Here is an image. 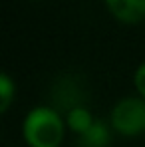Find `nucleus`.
Wrapping results in <instances>:
<instances>
[{
  "label": "nucleus",
  "mask_w": 145,
  "mask_h": 147,
  "mask_svg": "<svg viewBox=\"0 0 145 147\" xmlns=\"http://www.w3.org/2000/svg\"><path fill=\"white\" fill-rule=\"evenodd\" d=\"M24 139L32 147H58L64 139V121L50 107H36L24 119Z\"/></svg>",
  "instance_id": "nucleus-1"
},
{
  "label": "nucleus",
  "mask_w": 145,
  "mask_h": 147,
  "mask_svg": "<svg viewBox=\"0 0 145 147\" xmlns=\"http://www.w3.org/2000/svg\"><path fill=\"white\" fill-rule=\"evenodd\" d=\"M111 125L121 135H139L145 131V101L139 98H125L115 103L111 111Z\"/></svg>",
  "instance_id": "nucleus-2"
},
{
  "label": "nucleus",
  "mask_w": 145,
  "mask_h": 147,
  "mask_svg": "<svg viewBox=\"0 0 145 147\" xmlns=\"http://www.w3.org/2000/svg\"><path fill=\"white\" fill-rule=\"evenodd\" d=\"M109 12L127 24H135L145 18V0H105Z\"/></svg>",
  "instance_id": "nucleus-3"
},
{
  "label": "nucleus",
  "mask_w": 145,
  "mask_h": 147,
  "mask_svg": "<svg viewBox=\"0 0 145 147\" xmlns=\"http://www.w3.org/2000/svg\"><path fill=\"white\" fill-rule=\"evenodd\" d=\"M109 141V131L105 127V123L94 121V125L84 131L78 139V147H105Z\"/></svg>",
  "instance_id": "nucleus-4"
},
{
  "label": "nucleus",
  "mask_w": 145,
  "mask_h": 147,
  "mask_svg": "<svg viewBox=\"0 0 145 147\" xmlns=\"http://www.w3.org/2000/svg\"><path fill=\"white\" fill-rule=\"evenodd\" d=\"M68 125H70V129H74L76 133L82 135L84 131H88L94 125V119H92V115L86 107H74L68 113Z\"/></svg>",
  "instance_id": "nucleus-5"
},
{
  "label": "nucleus",
  "mask_w": 145,
  "mask_h": 147,
  "mask_svg": "<svg viewBox=\"0 0 145 147\" xmlns=\"http://www.w3.org/2000/svg\"><path fill=\"white\" fill-rule=\"evenodd\" d=\"M14 98V82L10 80V76L2 74L0 76V109L6 111L10 101Z\"/></svg>",
  "instance_id": "nucleus-6"
},
{
  "label": "nucleus",
  "mask_w": 145,
  "mask_h": 147,
  "mask_svg": "<svg viewBox=\"0 0 145 147\" xmlns=\"http://www.w3.org/2000/svg\"><path fill=\"white\" fill-rule=\"evenodd\" d=\"M135 88H137V92L145 98V64H141L137 68V72H135Z\"/></svg>",
  "instance_id": "nucleus-7"
}]
</instances>
